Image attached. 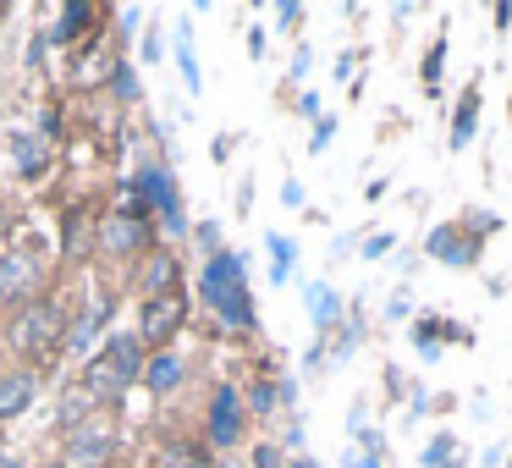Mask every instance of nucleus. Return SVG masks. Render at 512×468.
Here are the masks:
<instances>
[{
	"mask_svg": "<svg viewBox=\"0 0 512 468\" xmlns=\"http://www.w3.org/2000/svg\"><path fill=\"white\" fill-rule=\"evenodd\" d=\"M67 325H72V303L61 292H45L34 303H17V309L0 314V347L17 369H39L50 375L56 358L67 353Z\"/></svg>",
	"mask_w": 512,
	"mask_h": 468,
	"instance_id": "obj_1",
	"label": "nucleus"
},
{
	"mask_svg": "<svg viewBox=\"0 0 512 468\" xmlns=\"http://www.w3.org/2000/svg\"><path fill=\"white\" fill-rule=\"evenodd\" d=\"M199 298L215 309V320H221L226 331H237V336L254 331V298H248L243 254L221 248L215 259H204V270H199Z\"/></svg>",
	"mask_w": 512,
	"mask_h": 468,
	"instance_id": "obj_2",
	"label": "nucleus"
},
{
	"mask_svg": "<svg viewBox=\"0 0 512 468\" xmlns=\"http://www.w3.org/2000/svg\"><path fill=\"white\" fill-rule=\"evenodd\" d=\"M127 452V430L116 413H89V419L67 424V430H56V452L67 468H116Z\"/></svg>",
	"mask_w": 512,
	"mask_h": 468,
	"instance_id": "obj_3",
	"label": "nucleus"
},
{
	"mask_svg": "<svg viewBox=\"0 0 512 468\" xmlns=\"http://www.w3.org/2000/svg\"><path fill=\"white\" fill-rule=\"evenodd\" d=\"M160 243V226L155 221H133V215H116V210H100L94 215V259L111 270H133L149 248Z\"/></svg>",
	"mask_w": 512,
	"mask_h": 468,
	"instance_id": "obj_4",
	"label": "nucleus"
},
{
	"mask_svg": "<svg viewBox=\"0 0 512 468\" xmlns=\"http://www.w3.org/2000/svg\"><path fill=\"white\" fill-rule=\"evenodd\" d=\"M204 430H199V441L210 446V452H237V446L248 441V408H243V391L232 386V380H215L210 386V397H204Z\"/></svg>",
	"mask_w": 512,
	"mask_h": 468,
	"instance_id": "obj_5",
	"label": "nucleus"
},
{
	"mask_svg": "<svg viewBox=\"0 0 512 468\" xmlns=\"http://www.w3.org/2000/svg\"><path fill=\"white\" fill-rule=\"evenodd\" d=\"M188 320H193V298H188V287L182 292H166V298H144L138 303V342L149 347V353H166V347H177V336L188 331Z\"/></svg>",
	"mask_w": 512,
	"mask_h": 468,
	"instance_id": "obj_6",
	"label": "nucleus"
},
{
	"mask_svg": "<svg viewBox=\"0 0 512 468\" xmlns=\"http://www.w3.org/2000/svg\"><path fill=\"white\" fill-rule=\"evenodd\" d=\"M485 232H496V215H468V221H446L424 237V254L441 259V265H479V248H485Z\"/></svg>",
	"mask_w": 512,
	"mask_h": 468,
	"instance_id": "obj_7",
	"label": "nucleus"
},
{
	"mask_svg": "<svg viewBox=\"0 0 512 468\" xmlns=\"http://www.w3.org/2000/svg\"><path fill=\"white\" fill-rule=\"evenodd\" d=\"M127 281H133L138 303H144V298H166V292H182V248L155 243L133 270H127Z\"/></svg>",
	"mask_w": 512,
	"mask_h": 468,
	"instance_id": "obj_8",
	"label": "nucleus"
},
{
	"mask_svg": "<svg viewBox=\"0 0 512 468\" xmlns=\"http://www.w3.org/2000/svg\"><path fill=\"white\" fill-rule=\"evenodd\" d=\"M39 386H45V375L39 369H0V424L23 419L28 408L39 402Z\"/></svg>",
	"mask_w": 512,
	"mask_h": 468,
	"instance_id": "obj_9",
	"label": "nucleus"
},
{
	"mask_svg": "<svg viewBox=\"0 0 512 468\" xmlns=\"http://www.w3.org/2000/svg\"><path fill=\"white\" fill-rule=\"evenodd\" d=\"M105 17H111V6H89V0H72V6H61L56 12V28H50V45H83V34H105Z\"/></svg>",
	"mask_w": 512,
	"mask_h": 468,
	"instance_id": "obj_10",
	"label": "nucleus"
},
{
	"mask_svg": "<svg viewBox=\"0 0 512 468\" xmlns=\"http://www.w3.org/2000/svg\"><path fill=\"white\" fill-rule=\"evenodd\" d=\"M138 386H144L155 402H171L182 386H188V358H182L177 347H166V353H149L144 380H138Z\"/></svg>",
	"mask_w": 512,
	"mask_h": 468,
	"instance_id": "obj_11",
	"label": "nucleus"
},
{
	"mask_svg": "<svg viewBox=\"0 0 512 468\" xmlns=\"http://www.w3.org/2000/svg\"><path fill=\"white\" fill-rule=\"evenodd\" d=\"M100 353L111 358V364L122 369V375L133 380V386H138V380H144V364H149V347L138 342V331H105Z\"/></svg>",
	"mask_w": 512,
	"mask_h": 468,
	"instance_id": "obj_12",
	"label": "nucleus"
},
{
	"mask_svg": "<svg viewBox=\"0 0 512 468\" xmlns=\"http://www.w3.org/2000/svg\"><path fill=\"white\" fill-rule=\"evenodd\" d=\"M89 413H105L100 402L89 397V386H83L78 375H72V380H61V408H56V430H67V424L89 419Z\"/></svg>",
	"mask_w": 512,
	"mask_h": 468,
	"instance_id": "obj_13",
	"label": "nucleus"
},
{
	"mask_svg": "<svg viewBox=\"0 0 512 468\" xmlns=\"http://www.w3.org/2000/svg\"><path fill=\"white\" fill-rule=\"evenodd\" d=\"M12 155H17V177H28V182H34V177H45V171H50L56 149H50L39 133H23V138L12 144Z\"/></svg>",
	"mask_w": 512,
	"mask_h": 468,
	"instance_id": "obj_14",
	"label": "nucleus"
},
{
	"mask_svg": "<svg viewBox=\"0 0 512 468\" xmlns=\"http://www.w3.org/2000/svg\"><path fill=\"white\" fill-rule=\"evenodd\" d=\"M155 468H215V452L204 441H166L160 446V457H155Z\"/></svg>",
	"mask_w": 512,
	"mask_h": 468,
	"instance_id": "obj_15",
	"label": "nucleus"
},
{
	"mask_svg": "<svg viewBox=\"0 0 512 468\" xmlns=\"http://www.w3.org/2000/svg\"><path fill=\"white\" fill-rule=\"evenodd\" d=\"M276 402H281V375H265V369H259V375L248 380V391H243L248 419H270V413H276Z\"/></svg>",
	"mask_w": 512,
	"mask_h": 468,
	"instance_id": "obj_16",
	"label": "nucleus"
},
{
	"mask_svg": "<svg viewBox=\"0 0 512 468\" xmlns=\"http://www.w3.org/2000/svg\"><path fill=\"white\" fill-rule=\"evenodd\" d=\"M413 336H419V347H424V353H435V336H441V342H457V347H468V342H474V336H468V325H457V320H435V314L413 320Z\"/></svg>",
	"mask_w": 512,
	"mask_h": 468,
	"instance_id": "obj_17",
	"label": "nucleus"
},
{
	"mask_svg": "<svg viewBox=\"0 0 512 468\" xmlns=\"http://www.w3.org/2000/svg\"><path fill=\"white\" fill-rule=\"evenodd\" d=\"M474 122H479V83H468V89H463V100H457L452 149H468V138H474Z\"/></svg>",
	"mask_w": 512,
	"mask_h": 468,
	"instance_id": "obj_18",
	"label": "nucleus"
},
{
	"mask_svg": "<svg viewBox=\"0 0 512 468\" xmlns=\"http://www.w3.org/2000/svg\"><path fill=\"white\" fill-rule=\"evenodd\" d=\"M177 72H182V83H188V94H199L204 89V78H199V56H193V28L188 23H177Z\"/></svg>",
	"mask_w": 512,
	"mask_h": 468,
	"instance_id": "obj_19",
	"label": "nucleus"
},
{
	"mask_svg": "<svg viewBox=\"0 0 512 468\" xmlns=\"http://www.w3.org/2000/svg\"><path fill=\"white\" fill-rule=\"evenodd\" d=\"M441 67H446V34L430 39V50H424V67H419V83L430 100H441Z\"/></svg>",
	"mask_w": 512,
	"mask_h": 468,
	"instance_id": "obj_20",
	"label": "nucleus"
},
{
	"mask_svg": "<svg viewBox=\"0 0 512 468\" xmlns=\"http://www.w3.org/2000/svg\"><path fill=\"white\" fill-rule=\"evenodd\" d=\"M105 89H111L122 105H138V100H144V89H138V72L127 67V61H116V67H111V78H105Z\"/></svg>",
	"mask_w": 512,
	"mask_h": 468,
	"instance_id": "obj_21",
	"label": "nucleus"
},
{
	"mask_svg": "<svg viewBox=\"0 0 512 468\" xmlns=\"http://www.w3.org/2000/svg\"><path fill=\"white\" fill-rule=\"evenodd\" d=\"M309 314H314V325L325 331V325H331L336 314H342V298H336V292L325 287V281H314V287H309Z\"/></svg>",
	"mask_w": 512,
	"mask_h": 468,
	"instance_id": "obj_22",
	"label": "nucleus"
},
{
	"mask_svg": "<svg viewBox=\"0 0 512 468\" xmlns=\"http://www.w3.org/2000/svg\"><path fill=\"white\" fill-rule=\"evenodd\" d=\"M265 243H270V259H276V270H270V281H276V287H281V281L292 276V254H298V243H292L287 232H270Z\"/></svg>",
	"mask_w": 512,
	"mask_h": 468,
	"instance_id": "obj_23",
	"label": "nucleus"
},
{
	"mask_svg": "<svg viewBox=\"0 0 512 468\" xmlns=\"http://www.w3.org/2000/svg\"><path fill=\"white\" fill-rule=\"evenodd\" d=\"M188 243L199 248L204 259H215V254L226 248V243H221V221H199V226H188Z\"/></svg>",
	"mask_w": 512,
	"mask_h": 468,
	"instance_id": "obj_24",
	"label": "nucleus"
},
{
	"mask_svg": "<svg viewBox=\"0 0 512 468\" xmlns=\"http://www.w3.org/2000/svg\"><path fill=\"white\" fill-rule=\"evenodd\" d=\"M248 468H287V457H281L276 441H259L254 446V463H248Z\"/></svg>",
	"mask_w": 512,
	"mask_h": 468,
	"instance_id": "obj_25",
	"label": "nucleus"
},
{
	"mask_svg": "<svg viewBox=\"0 0 512 468\" xmlns=\"http://www.w3.org/2000/svg\"><path fill=\"white\" fill-rule=\"evenodd\" d=\"M276 17H281V28H287V34H298V23H303V6H276Z\"/></svg>",
	"mask_w": 512,
	"mask_h": 468,
	"instance_id": "obj_26",
	"label": "nucleus"
},
{
	"mask_svg": "<svg viewBox=\"0 0 512 468\" xmlns=\"http://www.w3.org/2000/svg\"><path fill=\"white\" fill-rule=\"evenodd\" d=\"M331 133H336V122H331V116H320V127H314L309 149H325V144H331Z\"/></svg>",
	"mask_w": 512,
	"mask_h": 468,
	"instance_id": "obj_27",
	"label": "nucleus"
},
{
	"mask_svg": "<svg viewBox=\"0 0 512 468\" xmlns=\"http://www.w3.org/2000/svg\"><path fill=\"white\" fill-rule=\"evenodd\" d=\"M281 204H292V210H303V188H298V177H287V182H281Z\"/></svg>",
	"mask_w": 512,
	"mask_h": 468,
	"instance_id": "obj_28",
	"label": "nucleus"
},
{
	"mask_svg": "<svg viewBox=\"0 0 512 468\" xmlns=\"http://www.w3.org/2000/svg\"><path fill=\"white\" fill-rule=\"evenodd\" d=\"M232 149H237V138H232V133H221V138H215V144H210V155H215V160H226V155H232Z\"/></svg>",
	"mask_w": 512,
	"mask_h": 468,
	"instance_id": "obj_29",
	"label": "nucleus"
},
{
	"mask_svg": "<svg viewBox=\"0 0 512 468\" xmlns=\"http://www.w3.org/2000/svg\"><path fill=\"white\" fill-rule=\"evenodd\" d=\"M386 248H391V237H386V232H375V237H369V248H364V259H380Z\"/></svg>",
	"mask_w": 512,
	"mask_h": 468,
	"instance_id": "obj_30",
	"label": "nucleus"
},
{
	"mask_svg": "<svg viewBox=\"0 0 512 468\" xmlns=\"http://www.w3.org/2000/svg\"><path fill=\"white\" fill-rule=\"evenodd\" d=\"M342 468H380V457H375V452H358V457L347 452V463H342Z\"/></svg>",
	"mask_w": 512,
	"mask_h": 468,
	"instance_id": "obj_31",
	"label": "nucleus"
},
{
	"mask_svg": "<svg viewBox=\"0 0 512 468\" xmlns=\"http://www.w3.org/2000/svg\"><path fill=\"white\" fill-rule=\"evenodd\" d=\"M248 56H265V28H248Z\"/></svg>",
	"mask_w": 512,
	"mask_h": 468,
	"instance_id": "obj_32",
	"label": "nucleus"
},
{
	"mask_svg": "<svg viewBox=\"0 0 512 468\" xmlns=\"http://www.w3.org/2000/svg\"><path fill=\"white\" fill-rule=\"evenodd\" d=\"M292 78H309V50L298 45V56H292Z\"/></svg>",
	"mask_w": 512,
	"mask_h": 468,
	"instance_id": "obj_33",
	"label": "nucleus"
},
{
	"mask_svg": "<svg viewBox=\"0 0 512 468\" xmlns=\"http://www.w3.org/2000/svg\"><path fill=\"white\" fill-rule=\"evenodd\" d=\"M144 61H160V34H144Z\"/></svg>",
	"mask_w": 512,
	"mask_h": 468,
	"instance_id": "obj_34",
	"label": "nucleus"
},
{
	"mask_svg": "<svg viewBox=\"0 0 512 468\" xmlns=\"http://www.w3.org/2000/svg\"><path fill=\"white\" fill-rule=\"evenodd\" d=\"M34 468H67V463H61V457H39Z\"/></svg>",
	"mask_w": 512,
	"mask_h": 468,
	"instance_id": "obj_35",
	"label": "nucleus"
},
{
	"mask_svg": "<svg viewBox=\"0 0 512 468\" xmlns=\"http://www.w3.org/2000/svg\"><path fill=\"white\" fill-rule=\"evenodd\" d=\"M6 463H12V457H6V446H0V468H6Z\"/></svg>",
	"mask_w": 512,
	"mask_h": 468,
	"instance_id": "obj_36",
	"label": "nucleus"
},
{
	"mask_svg": "<svg viewBox=\"0 0 512 468\" xmlns=\"http://www.w3.org/2000/svg\"><path fill=\"white\" fill-rule=\"evenodd\" d=\"M0 23H6V6H0Z\"/></svg>",
	"mask_w": 512,
	"mask_h": 468,
	"instance_id": "obj_37",
	"label": "nucleus"
},
{
	"mask_svg": "<svg viewBox=\"0 0 512 468\" xmlns=\"http://www.w3.org/2000/svg\"><path fill=\"white\" fill-rule=\"evenodd\" d=\"M116 468H133V463H116Z\"/></svg>",
	"mask_w": 512,
	"mask_h": 468,
	"instance_id": "obj_38",
	"label": "nucleus"
}]
</instances>
